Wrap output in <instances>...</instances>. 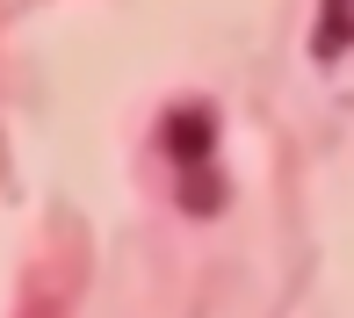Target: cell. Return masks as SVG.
I'll return each instance as SVG.
<instances>
[{
    "instance_id": "cell-1",
    "label": "cell",
    "mask_w": 354,
    "mask_h": 318,
    "mask_svg": "<svg viewBox=\"0 0 354 318\" xmlns=\"http://www.w3.org/2000/svg\"><path fill=\"white\" fill-rule=\"evenodd\" d=\"M340 37H354V8H326L318 15V58H340Z\"/></svg>"
}]
</instances>
